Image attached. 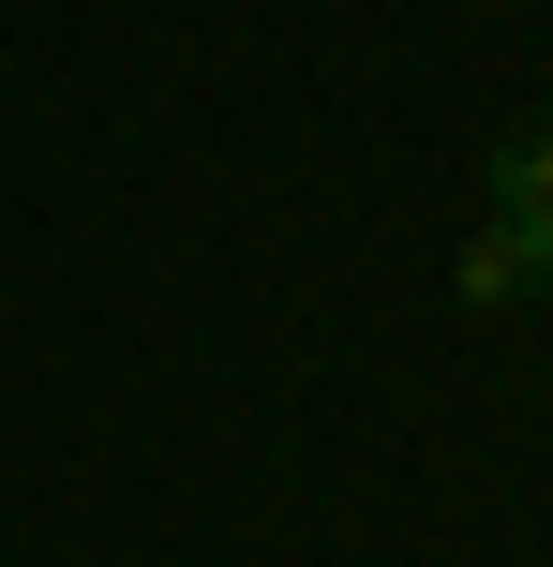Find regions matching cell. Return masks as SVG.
Instances as JSON below:
<instances>
[{"mask_svg": "<svg viewBox=\"0 0 553 567\" xmlns=\"http://www.w3.org/2000/svg\"><path fill=\"white\" fill-rule=\"evenodd\" d=\"M539 209H553V105L494 150V225H539Z\"/></svg>", "mask_w": 553, "mask_h": 567, "instance_id": "1", "label": "cell"}, {"mask_svg": "<svg viewBox=\"0 0 553 567\" xmlns=\"http://www.w3.org/2000/svg\"><path fill=\"white\" fill-rule=\"evenodd\" d=\"M509 255H524V284H553V209H539V225H509Z\"/></svg>", "mask_w": 553, "mask_h": 567, "instance_id": "3", "label": "cell"}, {"mask_svg": "<svg viewBox=\"0 0 553 567\" xmlns=\"http://www.w3.org/2000/svg\"><path fill=\"white\" fill-rule=\"evenodd\" d=\"M509 284H524V255H509V225H479L464 239V299H509Z\"/></svg>", "mask_w": 553, "mask_h": 567, "instance_id": "2", "label": "cell"}]
</instances>
